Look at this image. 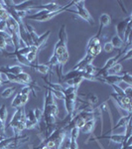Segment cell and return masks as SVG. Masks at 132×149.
Returning <instances> with one entry per match:
<instances>
[{
	"instance_id": "1",
	"label": "cell",
	"mask_w": 132,
	"mask_h": 149,
	"mask_svg": "<svg viewBox=\"0 0 132 149\" xmlns=\"http://www.w3.org/2000/svg\"><path fill=\"white\" fill-rule=\"evenodd\" d=\"M67 26L66 24H63L61 26L59 30V40L55 45L54 48V53L58 58V61H59V66L56 67L57 68V74L59 77V80L61 81L62 77L64 76L63 69L65 65L67 64V62L69 61V51H68V34H67Z\"/></svg>"
},
{
	"instance_id": "2",
	"label": "cell",
	"mask_w": 132,
	"mask_h": 149,
	"mask_svg": "<svg viewBox=\"0 0 132 149\" xmlns=\"http://www.w3.org/2000/svg\"><path fill=\"white\" fill-rule=\"evenodd\" d=\"M74 3H75V1H71L69 3L63 6L61 9H59V10H57V11H53V12L46 11V10L38 11V12H36V13H32V14H30V15H27L26 16V19L32 20V21H37V22H47V21L56 17L59 14H62L63 12L69 11V8L71 6H73Z\"/></svg>"
},
{
	"instance_id": "3",
	"label": "cell",
	"mask_w": 132,
	"mask_h": 149,
	"mask_svg": "<svg viewBox=\"0 0 132 149\" xmlns=\"http://www.w3.org/2000/svg\"><path fill=\"white\" fill-rule=\"evenodd\" d=\"M26 112L24 107H19L16 109L14 114L12 115L10 121H9V127H11L14 131V135H20L21 132L26 129Z\"/></svg>"
},
{
	"instance_id": "4",
	"label": "cell",
	"mask_w": 132,
	"mask_h": 149,
	"mask_svg": "<svg viewBox=\"0 0 132 149\" xmlns=\"http://www.w3.org/2000/svg\"><path fill=\"white\" fill-rule=\"evenodd\" d=\"M64 102L65 107L68 114H71L75 111L76 107V100H78V88L75 86H67L64 88Z\"/></svg>"
},
{
	"instance_id": "5",
	"label": "cell",
	"mask_w": 132,
	"mask_h": 149,
	"mask_svg": "<svg viewBox=\"0 0 132 149\" xmlns=\"http://www.w3.org/2000/svg\"><path fill=\"white\" fill-rule=\"evenodd\" d=\"M29 139L28 135H14L0 140V149H16Z\"/></svg>"
},
{
	"instance_id": "6",
	"label": "cell",
	"mask_w": 132,
	"mask_h": 149,
	"mask_svg": "<svg viewBox=\"0 0 132 149\" xmlns=\"http://www.w3.org/2000/svg\"><path fill=\"white\" fill-rule=\"evenodd\" d=\"M74 5L76 8V11H75L74 13H76L78 16H80L81 19H83L85 21H86L90 26L94 25V19L92 18V16L90 15V11L86 9L85 7V1L83 0H79V1H75Z\"/></svg>"
},
{
	"instance_id": "7",
	"label": "cell",
	"mask_w": 132,
	"mask_h": 149,
	"mask_svg": "<svg viewBox=\"0 0 132 149\" xmlns=\"http://www.w3.org/2000/svg\"><path fill=\"white\" fill-rule=\"evenodd\" d=\"M110 97L113 98L114 102L117 103L119 107L121 109L125 110L128 113H131L132 111V103H131V98L126 97V95H117L115 93H111Z\"/></svg>"
},
{
	"instance_id": "8",
	"label": "cell",
	"mask_w": 132,
	"mask_h": 149,
	"mask_svg": "<svg viewBox=\"0 0 132 149\" xmlns=\"http://www.w3.org/2000/svg\"><path fill=\"white\" fill-rule=\"evenodd\" d=\"M29 100V95H23V93H19L14 97L13 100L11 102V107L17 109L19 107H24V105L28 102Z\"/></svg>"
},
{
	"instance_id": "9",
	"label": "cell",
	"mask_w": 132,
	"mask_h": 149,
	"mask_svg": "<svg viewBox=\"0 0 132 149\" xmlns=\"http://www.w3.org/2000/svg\"><path fill=\"white\" fill-rule=\"evenodd\" d=\"M93 140H99V139H107V140H110L114 143H118V144H122L125 140V136L124 134H105V135H100V136H94V137H92Z\"/></svg>"
},
{
	"instance_id": "10",
	"label": "cell",
	"mask_w": 132,
	"mask_h": 149,
	"mask_svg": "<svg viewBox=\"0 0 132 149\" xmlns=\"http://www.w3.org/2000/svg\"><path fill=\"white\" fill-rule=\"evenodd\" d=\"M93 60H94V58L92 56H90V55H88V54H85V56L83 57L78 64H76L71 70H75V71H79V72L83 71L88 65L92 64Z\"/></svg>"
},
{
	"instance_id": "11",
	"label": "cell",
	"mask_w": 132,
	"mask_h": 149,
	"mask_svg": "<svg viewBox=\"0 0 132 149\" xmlns=\"http://www.w3.org/2000/svg\"><path fill=\"white\" fill-rule=\"evenodd\" d=\"M130 21H132L131 15H129L128 17H126L125 19H123L122 21H120V22L116 25V27H115V29H116V36H118V37L122 40H124V33H125L126 27Z\"/></svg>"
},
{
	"instance_id": "12",
	"label": "cell",
	"mask_w": 132,
	"mask_h": 149,
	"mask_svg": "<svg viewBox=\"0 0 132 149\" xmlns=\"http://www.w3.org/2000/svg\"><path fill=\"white\" fill-rule=\"evenodd\" d=\"M0 72L2 73H7V74H12L14 76H17V74L23 73V68L20 65H15V66H3L0 67Z\"/></svg>"
},
{
	"instance_id": "13",
	"label": "cell",
	"mask_w": 132,
	"mask_h": 149,
	"mask_svg": "<svg viewBox=\"0 0 132 149\" xmlns=\"http://www.w3.org/2000/svg\"><path fill=\"white\" fill-rule=\"evenodd\" d=\"M95 124H97V118L92 117V118H90L85 121V125L81 127L80 130L85 134H92L95 128Z\"/></svg>"
},
{
	"instance_id": "14",
	"label": "cell",
	"mask_w": 132,
	"mask_h": 149,
	"mask_svg": "<svg viewBox=\"0 0 132 149\" xmlns=\"http://www.w3.org/2000/svg\"><path fill=\"white\" fill-rule=\"evenodd\" d=\"M130 121H131V113H128V115H126V116L120 117V119L116 122V124H115V125H113L111 127V129L109 130V132H107V134L112 133V131H114L115 129H118L119 127H124V128H125V126Z\"/></svg>"
},
{
	"instance_id": "15",
	"label": "cell",
	"mask_w": 132,
	"mask_h": 149,
	"mask_svg": "<svg viewBox=\"0 0 132 149\" xmlns=\"http://www.w3.org/2000/svg\"><path fill=\"white\" fill-rule=\"evenodd\" d=\"M50 35H51V30H47L45 33H43L42 35H39V39H38L37 43L34 45L35 47H37L38 49L41 50L43 47L45 46V44L47 43L48 39H49Z\"/></svg>"
},
{
	"instance_id": "16",
	"label": "cell",
	"mask_w": 132,
	"mask_h": 149,
	"mask_svg": "<svg viewBox=\"0 0 132 149\" xmlns=\"http://www.w3.org/2000/svg\"><path fill=\"white\" fill-rule=\"evenodd\" d=\"M31 69L35 70V71L39 72L40 74H45V76L49 74V72L51 71V68H50V66L48 64H40V63L32 64V68Z\"/></svg>"
},
{
	"instance_id": "17",
	"label": "cell",
	"mask_w": 132,
	"mask_h": 149,
	"mask_svg": "<svg viewBox=\"0 0 132 149\" xmlns=\"http://www.w3.org/2000/svg\"><path fill=\"white\" fill-rule=\"evenodd\" d=\"M25 28H26V30L28 31L29 35H30V38L33 42V45H35L36 43H37L38 39H39V35L37 34V32H36L34 27H33L32 25H30V24L25 23Z\"/></svg>"
},
{
	"instance_id": "18",
	"label": "cell",
	"mask_w": 132,
	"mask_h": 149,
	"mask_svg": "<svg viewBox=\"0 0 132 149\" xmlns=\"http://www.w3.org/2000/svg\"><path fill=\"white\" fill-rule=\"evenodd\" d=\"M110 24H111V17H110V15L107 13H102L99 17V27L104 29L105 27H108Z\"/></svg>"
},
{
	"instance_id": "19",
	"label": "cell",
	"mask_w": 132,
	"mask_h": 149,
	"mask_svg": "<svg viewBox=\"0 0 132 149\" xmlns=\"http://www.w3.org/2000/svg\"><path fill=\"white\" fill-rule=\"evenodd\" d=\"M17 78L21 81V84L24 86H31V84H32V78H31V76L29 74L25 73V72L17 74Z\"/></svg>"
},
{
	"instance_id": "20",
	"label": "cell",
	"mask_w": 132,
	"mask_h": 149,
	"mask_svg": "<svg viewBox=\"0 0 132 149\" xmlns=\"http://www.w3.org/2000/svg\"><path fill=\"white\" fill-rule=\"evenodd\" d=\"M122 70H123L122 65L120 63H117V64H115L114 66H112L111 68L106 72L105 76H107V74H115V76H119V74L122 72Z\"/></svg>"
},
{
	"instance_id": "21",
	"label": "cell",
	"mask_w": 132,
	"mask_h": 149,
	"mask_svg": "<svg viewBox=\"0 0 132 149\" xmlns=\"http://www.w3.org/2000/svg\"><path fill=\"white\" fill-rule=\"evenodd\" d=\"M110 43L112 44V46H113L114 49H117V50H120L122 48L124 47V42L123 40L120 39V38L118 37V36H113V37L111 38V41H110Z\"/></svg>"
},
{
	"instance_id": "22",
	"label": "cell",
	"mask_w": 132,
	"mask_h": 149,
	"mask_svg": "<svg viewBox=\"0 0 132 149\" xmlns=\"http://www.w3.org/2000/svg\"><path fill=\"white\" fill-rule=\"evenodd\" d=\"M7 115H8V111H7L6 105L2 104L0 107V120L3 124L6 125V121H7Z\"/></svg>"
},
{
	"instance_id": "23",
	"label": "cell",
	"mask_w": 132,
	"mask_h": 149,
	"mask_svg": "<svg viewBox=\"0 0 132 149\" xmlns=\"http://www.w3.org/2000/svg\"><path fill=\"white\" fill-rule=\"evenodd\" d=\"M16 88L15 86H10V88H6L5 90H3L0 93V95H1L2 98H8L10 97L11 95H13L14 92H15Z\"/></svg>"
},
{
	"instance_id": "24",
	"label": "cell",
	"mask_w": 132,
	"mask_h": 149,
	"mask_svg": "<svg viewBox=\"0 0 132 149\" xmlns=\"http://www.w3.org/2000/svg\"><path fill=\"white\" fill-rule=\"evenodd\" d=\"M85 100L86 102H88L90 104H92V105L97 104V103L98 102V97L92 93H90L88 95H86L85 97Z\"/></svg>"
},
{
	"instance_id": "25",
	"label": "cell",
	"mask_w": 132,
	"mask_h": 149,
	"mask_svg": "<svg viewBox=\"0 0 132 149\" xmlns=\"http://www.w3.org/2000/svg\"><path fill=\"white\" fill-rule=\"evenodd\" d=\"M121 81L122 83L127 84L128 86H132V76L128 73V72H125V73L121 76Z\"/></svg>"
},
{
	"instance_id": "26",
	"label": "cell",
	"mask_w": 132,
	"mask_h": 149,
	"mask_svg": "<svg viewBox=\"0 0 132 149\" xmlns=\"http://www.w3.org/2000/svg\"><path fill=\"white\" fill-rule=\"evenodd\" d=\"M80 128L78 127H73V128L69 129V137L71 138H74V139H78L79 138V135H80Z\"/></svg>"
},
{
	"instance_id": "27",
	"label": "cell",
	"mask_w": 132,
	"mask_h": 149,
	"mask_svg": "<svg viewBox=\"0 0 132 149\" xmlns=\"http://www.w3.org/2000/svg\"><path fill=\"white\" fill-rule=\"evenodd\" d=\"M48 65L50 66V68H54V67L56 68V67L59 66V61H58V58L55 56L54 54H53L52 56H51V58H50Z\"/></svg>"
},
{
	"instance_id": "28",
	"label": "cell",
	"mask_w": 132,
	"mask_h": 149,
	"mask_svg": "<svg viewBox=\"0 0 132 149\" xmlns=\"http://www.w3.org/2000/svg\"><path fill=\"white\" fill-rule=\"evenodd\" d=\"M0 51L3 53V54H5V53L8 52L7 51V44L1 35H0Z\"/></svg>"
},
{
	"instance_id": "29",
	"label": "cell",
	"mask_w": 132,
	"mask_h": 149,
	"mask_svg": "<svg viewBox=\"0 0 132 149\" xmlns=\"http://www.w3.org/2000/svg\"><path fill=\"white\" fill-rule=\"evenodd\" d=\"M10 18V16H9L8 12L6 11V9L2 8L1 10H0V20H4V21H7L8 19Z\"/></svg>"
},
{
	"instance_id": "30",
	"label": "cell",
	"mask_w": 132,
	"mask_h": 149,
	"mask_svg": "<svg viewBox=\"0 0 132 149\" xmlns=\"http://www.w3.org/2000/svg\"><path fill=\"white\" fill-rule=\"evenodd\" d=\"M112 86V88L114 90V93L115 95H124V91H123V88H120L118 85H113V86Z\"/></svg>"
},
{
	"instance_id": "31",
	"label": "cell",
	"mask_w": 132,
	"mask_h": 149,
	"mask_svg": "<svg viewBox=\"0 0 132 149\" xmlns=\"http://www.w3.org/2000/svg\"><path fill=\"white\" fill-rule=\"evenodd\" d=\"M104 52H106V53H111L114 50V48L110 42H106L104 46Z\"/></svg>"
},
{
	"instance_id": "32",
	"label": "cell",
	"mask_w": 132,
	"mask_h": 149,
	"mask_svg": "<svg viewBox=\"0 0 132 149\" xmlns=\"http://www.w3.org/2000/svg\"><path fill=\"white\" fill-rule=\"evenodd\" d=\"M71 141H69V149H80L79 148V144L76 142V139H74V138H71Z\"/></svg>"
},
{
	"instance_id": "33",
	"label": "cell",
	"mask_w": 132,
	"mask_h": 149,
	"mask_svg": "<svg viewBox=\"0 0 132 149\" xmlns=\"http://www.w3.org/2000/svg\"><path fill=\"white\" fill-rule=\"evenodd\" d=\"M34 113H35V117L37 118V120L40 121L41 118H42V116H43V111L41 109H34Z\"/></svg>"
},
{
	"instance_id": "34",
	"label": "cell",
	"mask_w": 132,
	"mask_h": 149,
	"mask_svg": "<svg viewBox=\"0 0 132 149\" xmlns=\"http://www.w3.org/2000/svg\"><path fill=\"white\" fill-rule=\"evenodd\" d=\"M31 92H32V90H31V86H24L20 93H23V95H29Z\"/></svg>"
},
{
	"instance_id": "35",
	"label": "cell",
	"mask_w": 132,
	"mask_h": 149,
	"mask_svg": "<svg viewBox=\"0 0 132 149\" xmlns=\"http://www.w3.org/2000/svg\"><path fill=\"white\" fill-rule=\"evenodd\" d=\"M7 31V21L0 20V32H6Z\"/></svg>"
},
{
	"instance_id": "36",
	"label": "cell",
	"mask_w": 132,
	"mask_h": 149,
	"mask_svg": "<svg viewBox=\"0 0 132 149\" xmlns=\"http://www.w3.org/2000/svg\"><path fill=\"white\" fill-rule=\"evenodd\" d=\"M124 95H126V97H130L131 98V91H132V86H128L126 88H124Z\"/></svg>"
},
{
	"instance_id": "37",
	"label": "cell",
	"mask_w": 132,
	"mask_h": 149,
	"mask_svg": "<svg viewBox=\"0 0 132 149\" xmlns=\"http://www.w3.org/2000/svg\"><path fill=\"white\" fill-rule=\"evenodd\" d=\"M36 149H51V148H49V147H48V146H46V145H39Z\"/></svg>"
},
{
	"instance_id": "38",
	"label": "cell",
	"mask_w": 132,
	"mask_h": 149,
	"mask_svg": "<svg viewBox=\"0 0 132 149\" xmlns=\"http://www.w3.org/2000/svg\"><path fill=\"white\" fill-rule=\"evenodd\" d=\"M2 85H3V81H2V80H1V78H0V86H1Z\"/></svg>"
}]
</instances>
